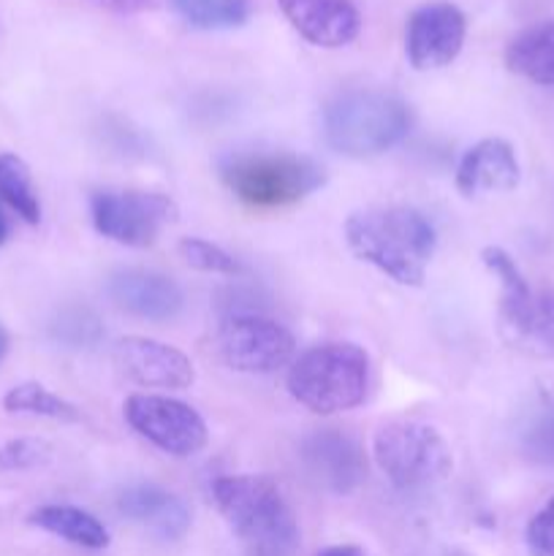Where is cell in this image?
Listing matches in <instances>:
<instances>
[{
	"label": "cell",
	"mask_w": 554,
	"mask_h": 556,
	"mask_svg": "<svg viewBox=\"0 0 554 556\" xmlns=\"http://www.w3.org/2000/svg\"><path fill=\"white\" fill-rule=\"evenodd\" d=\"M342 233L358 261L407 288L424 286L427 266L438 250L435 226L413 206L358 210L348 217Z\"/></svg>",
	"instance_id": "1"
},
{
	"label": "cell",
	"mask_w": 554,
	"mask_h": 556,
	"mask_svg": "<svg viewBox=\"0 0 554 556\" xmlns=\"http://www.w3.org/2000/svg\"><path fill=\"white\" fill-rule=\"evenodd\" d=\"M212 500L248 556H293L299 525L275 481L266 476H223L212 483Z\"/></svg>",
	"instance_id": "2"
},
{
	"label": "cell",
	"mask_w": 554,
	"mask_h": 556,
	"mask_svg": "<svg viewBox=\"0 0 554 556\" xmlns=\"http://www.w3.org/2000/svg\"><path fill=\"white\" fill-rule=\"evenodd\" d=\"M413 128L405 98L389 90L358 87L331 98L324 106V139L340 155L367 161L394 150Z\"/></svg>",
	"instance_id": "3"
},
{
	"label": "cell",
	"mask_w": 554,
	"mask_h": 556,
	"mask_svg": "<svg viewBox=\"0 0 554 556\" xmlns=\"http://www.w3.org/2000/svg\"><path fill=\"white\" fill-rule=\"evenodd\" d=\"M217 177L253 210H282L326 185L318 161L286 150H231L217 157Z\"/></svg>",
	"instance_id": "4"
},
{
	"label": "cell",
	"mask_w": 554,
	"mask_h": 556,
	"mask_svg": "<svg viewBox=\"0 0 554 556\" xmlns=\"http://www.w3.org/2000/svg\"><path fill=\"white\" fill-rule=\"evenodd\" d=\"M288 394L318 416L353 410L369 389V356L353 342H320L293 358Z\"/></svg>",
	"instance_id": "5"
},
{
	"label": "cell",
	"mask_w": 554,
	"mask_h": 556,
	"mask_svg": "<svg viewBox=\"0 0 554 556\" xmlns=\"http://www.w3.org/2000/svg\"><path fill=\"white\" fill-rule=\"evenodd\" d=\"M375 465L402 492L435 486L454 467L451 445L435 427L421 421H391L373 440Z\"/></svg>",
	"instance_id": "6"
},
{
	"label": "cell",
	"mask_w": 554,
	"mask_h": 556,
	"mask_svg": "<svg viewBox=\"0 0 554 556\" xmlns=\"http://www.w3.org/2000/svg\"><path fill=\"white\" fill-rule=\"evenodd\" d=\"M92 228L125 248H152L163 228L177 223L179 210L158 190H96L90 195Z\"/></svg>",
	"instance_id": "7"
},
{
	"label": "cell",
	"mask_w": 554,
	"mask_h": 556,
	"mask_svg": "<svg viewBox=\"0 0 554 556\" xmlns=\"http://www.w3.org/2000/svg\"><path fill=\"white\" fill-rule=\"evenodd\" d=\"M217 353L234 372L272 375L293 362L297 340L280 320L242 309L217 326Z\"/></svg>",
	"instance_id": "8"
},
{
	"label": "cell",
	"mask_w": 554,
	"mask_h": 556,
	"mask_svg": "<svg viewBox=\"0 0 554 556\" xmlns=\"http://www.w3.org/2000/svg\"><path fill=\"white\" fill-rule=\"evenodd\" d=\"M125 421L136 434L174 459H188L204 451L210 432L204 418L185 402L161 394H130L125 400Z\"/></svg>",
	"instance_id": "9"
},
{
	"label": "cell",
	"mask_w": 554,
	"mask_h": 556,
	"mask_svg": "<svg viewBox=\"0 0 554 556\" xmlns=\"http://www.w3.org/2000/svg\"><path fill=\"white\" fill-rule=\"evenodd\" d=\"M467 38V16L449 0L418 5L405 27L407 63L416 71H438L459 58Z\"/></svg>",
	"instance_id": "10"
},
{
	"label": "cell",
	"mask_w": 554,
	"mask_h": 556,
	"mask_svg": "<svg viewBox=\"0 0 554 556\" xmlns=\"http://www.w3.org/2000/svg\"><path fill=\"white\" fill-rule=\"evenodd\" d=\"M299 462L315 486L345 497L356 492L367 478V456L364 448L345 432L337 429H315L299 443Z\"/></svg>",
	"instance_id": "11"
},
{
	"label": "cell",
	"mask_w": 554,
	"mask_h": 556,
	"mask_svg": "<svg viewBox=\"0 0 554 556\" xmlns=\"http://www.w3.org/2000/svg\"><path fill=\"white\" fill-rule=\"evenodd\" d=\"M114 364L119 372L144 389H190L196 380V367L182 351L150 337H123L114 342Z\"/></svg>",
	"instance_id": "12"
},
{
	"label": "cell",
	"mask_w": 554,
	"mask_h": 556,
	"mask_svg": "<svg viewBox=\"0 0 554 556\" xmlns=\"http://www.w3.org/2000/svg\"><path fill=\"white\" fill-rule=\"evenodd\" d=\"M106 293L119 309L141 320L166 324L185 309V293L177 280L152 269H119L109 277Z\"/></svg>",
	"instance_id": "13"
},
{
	"label": "cell",
	"mask_w": 554,
	"mask_h": 556,
	"mask_svg": "<svg viewBox=\"0 0 554 556\" xmlns=\"http://www.w3.org/2000/svg\"><path fill=\"white\" fill-rule=\"evenodd\" d=\"M288 25L320 49H340L356 41L362 14L351 0H277Z\"/></svg>",
	"instance_id": "14"
},
{
	"label": "cell",
	"mask_w": 554,
	"mask_h": 556,
	"mask_svg": "<svg viewBox=\"0 0 554 556\" xmlns=\"http://www.w3.org/2000/svg\"><path fill=\"white\" fill-rule=\"evenodd\" d=\"M521 168L514 147L505 139H481L462 155L456 166V190L465 199L489 193H511L519 185Z\"/></svg>",
	"instance_id": "15"
},
{
	"label": "cell",
	"mask_w": 554,
	"mask_h": 556,
	"mask_svg": "<svg viewBox=\"0 0 554 556\" xmlns=\"http://www.w3.org/2000/svg\"><path fill=\"white\" fill-rule=\"evenodd\" d=\"M117 510L158 541H179L190 530V510L177 494L155 483H134L117 497Z\"/></svg>",
	"instance_id": "16"
},
{
	"label": "cell",
	"mask_w": 554,
	"mask_h": 556,
	"mask_svg": "<svg viewBox=\"0 0 554 556\" xmlns=\"http://www.w3.org/2000/svg\"><path fill=\"white\" fill-rule=\"evenodd\" d=\"M505 65L511 74L532 85H554V20L521 30L505 49Z\"/></svg>",
	"instance_id": "17"
},
{
	"label": "cell",
	"mask_w": 554,
	"mask_h": 556,
	"mask_svg": "<svg viewBox=\"0 0 554 556\" xmlns=\"http://www.w3.org/2000/svg\"><path fill=\"white\" fill-rule=\"evenodd\" d=\"M30 525L38 530L58 535L63 541L74 543L79 548L101 552L109 546V530L87 510L74 508V505H41L30 514Z\"/></svg>",
	"instance_id": "18"
},
{
	"label": "cell",
	"mask_w": 554,
	"mask_h": 556,
	"mask_svg": "<svg viewBox=\"0 0 554 556\" xmlns=\"http://www.w3.org/2000/svg\"><path fill=\"white\" fill-rule=\"evenodd\" d=\"M168 9L196 30H234L253 14L250 0H168Z\"/></svg>",
	"instance_id": "19"
},
{
	"label": "cell",
	"mask_w": 554,
	"mask_h": 556,
	"mask_svg": "<svg viewBox=\"0 0 554 556\" xmlns=\"http://www.w3.org/2000/svg\"><path fill=\"white\" fill-rule=\"evenodd\" d=\"M0 201L30 226L41 223V201L30 168L14 152H0Z\"/></svg>",
	"instance_id": "20"
},
{
	"label": "cell",
	"mask_w": 554,
	"mask_h": 556,
	"mask_svg": "<svg viewBox=\"0 0 554 556\" xmlns=\"http://www.w3.org/2000/svg\"><path fill=\"white\" fill-rule=\"evenodd\" d=\"M3 407L5 413H14V416L52 418V421L63 424L81 421L79 407L71 405L68 400L58 396L41 383H20L14 389H9V394L3 396Z\"/></svg>",
	"instance_id": "21"
},
{
	"label": "cell",
	"mask_w": 554,
	"mask_h": 556,
	"mask_svg": "<svg viewBox=\"0 0 554 556\" xmlns=\"http://www.w3.org/2000/svg\"><path fill=\"white\" fill-rule=\"evenodd\" d=\"M103 334L106 329L101 318L90 307H79V304L58 309L49 320V340L65 351H90L103 340Z\"/></svg>",
	"instance_id": "22"
},
{
	"label": "cell",
	"mask_w": 554,
	"mask_h": 556,
	"mask_svg": "<svg viewBox=\"0 0 554 556\" xmlns=\"http://www.w3.org/2000/svg\"><path fill=\"white\" fill-rule=\"evenodd\" d=\"M514 351L532 358H554V291H538L532 313L519 334L508 342Z\"/></svg>",
	"instance_id": "23"
},
{
	"label": "cell",
	"mask_w": 554,
	"mask_h": 556,
	"mask_svg": "<svg viewBox=\"0 0 554 556\" xmlns=\"http://www.w3.org/2000/svg\"><path fill=\"white\" fill-rule=\"evenodd\" d=\"M177 250L179 258L196 271H206V275H239L242 271L239 261L228 250H223L215 242H206V239L185 237L179 239Z\"/></svg>",
	"instance_id": "24"
},
{
	"label": "cell",
	"mask_w": 554,
	"mask_h": 556,
	"mask_svg": "<svg viewBox=\"0 0 554 556\" xmlns=\"http://www.w3.org/2000/svg\"><path fill=\"white\" fill-rule=\"evenodd\" d=\"M521 451L541 467H554V402L543 405L521 434Z\"/></svg>",
	"instance_id": "25"
},
{
	"label": "cell",
	"mask_w": 554,
	"mask_h": 556,
	"mask_svg": "<svg viewBox=\"0 0 554 556\" xmlns=\"http://www.w3.org/2000/svg\"><path fill=\"white\" fill-rule=\"evenodd\" d=\"M52 459V445L38 438H20L0 445V472H22Z\"/></svg>",
	"instance_id": "26"
},
{
	"label": "cell",
	"mask_w": 554,
	"mask_h": 556,
	"mask_svg": "<svg viewBox=\"0 0 554 556\" xmlns=\"http://www.w3.org/2000/svg\"><path fill=\"white\" fill-rule=\"evenodd\" d=\"M527 546L536 556H554V497L527 525Z\"/></svg>",
	"instance_id": "27"
},
{
	"label": "cell",
	"mask_w": 554,
	"mask_h": 556,
	"mask_svg": "<svg viewBox=\"0 0 554 556\" xmlns=\"http://www.w3.org/2000/svg\"><path fill=\"white\" fill-rule=\"evenodd\" d=\"M98 9L112 11V14H136V11L147 9L152 0H92Z\"/></svg>",
	"instance_id": "28"
},
{
	"label": "cell",
	"mask_w": 554,
	"mask_h": 556,
	"mask_svg": "<svg viewBox=\"0 0 554 556\" xmlns=\"http://www.w3.org/2000/svg\"><path fill=\"white\" fill-rule=\"evenodd\" d=\"M315 556H364V552L356 546H329V548H320Z\"/></svg>",
	"instance_id": "29"
},
{
	"label": "cell",
	"mask_w": 554,
	"mask_h": 556,
	"mask_svg": "<svg viewBox=\"0 0 554 556\" xmlns=\"http://www.w3.org/2000/svg\"><path fill=\"white\" fill-rule=\"evenodd\" d=\"M5 239H9V220H5L3 210H0V248L5 244Z\"/></svg>",
	"instance_id": "30"
},
{
	"label": "cell",
	"mask_w": 554,
	"mask_h": 556,
	"mask_svg": "<svg viewBox=\"0 0 554 556\" xmlns=\"http://www.w3.org/2000/svg\"><path fill=\"white\" fill-rule=\"evenodd\" d=\"M9 353V331L0 326V362H3V356Z\"/></svg>",
	"instance_id": "31"
}]
</instances>
